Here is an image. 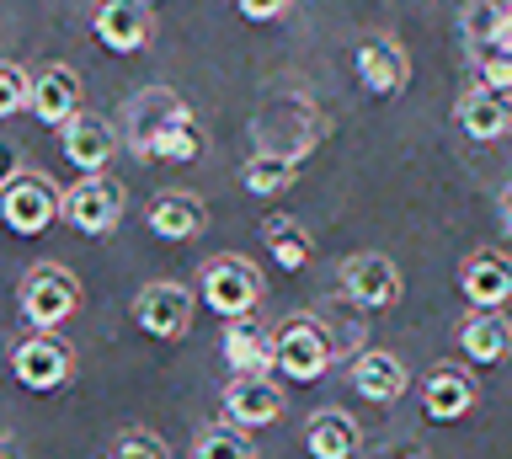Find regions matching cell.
Returning a JSON list of instances; mask_svg holds the SVG:
<instances>
[{
  "label": "cell",
  "instance_id": "6da1fadb",
  "mask_svg": "<svg viewBox=\"0 0 512 459\" xmlns=\"http://www.w3.org/2000/svg\"><path fill=\"white\" fill-rule=\"evenodd\" d=\"M16 299H22V315L32 321V331H54L80 310V278L59 262H38V267H27Z\"/></svg>",
  "mask_w": 512,
  "mask_h": 459
},
{
  "label": "cell",
  "instance_id": "7a4b0ae2",
  "mask_svg": "<svg viewBox=\"0 0 512 459\" xmlns=\"http://www.w3.org/2000/svg\"><path fill=\"white\" fill-rule=\"evenodd\" d=\"M320 134H326V123L315 118V107L304 97H278L262 118H256V150L288 155V161H304V155L320 145Z\"/></svg>",
  "mask_w": 512,
  "mask_h": 459
},
{
  "label": "cell",
  "instance_id": "3957f363",
  "mask_svg": "<svg viewBox=\"0 0 512 459\" xmlns=\"http://www.w3.org/2000/svg\"><path fill=\"white\" fill-rule=\"evenodd\" d=\"M0 219H6L11 235H43L54 219H64V193L43 171H16L0 187Z\"/></svg>",
  "mask_w": 512,
  "mask_h": 459
},
{
  "label": "cell",
  "instance_id": "277c9868",
  "mask_svg": "<svg viewBox=\"0 0 512 459\" xmlns=\"http://www.w3.org/2000/svg\"><path fill=\"white\" fill-rule=\"evenodd\" d=\"M187 118H192V107L176 97L171 86H144V91H134V97H128V107H123V145L150 161L155 139L171 134L176 123H187Z\"/></svg>",
  "mask_w": 512,
  "mask_h": 459
},
{
  "label": "cell",
  "instance_id": "5b68a950",
  "mask_svg": "<svg viewBox=\"0 0 512 459\" xmlns=\"http://www.w3.org/2000/svg\"><path fill=\"white\" fill-rule=\"evenodd\" d=\"M203 305H214V315H251L262 305V273H256V262L235 257V251H224V257H208L203 262Z\"/></svg>",
  "mask_w": 512,
  "mask_h": 459
},
{
  "label": "cell",
  "instance_id": "8992f818",
  "mask_svg": "<svg viewBox=\"0 0 512 459\" xmlns=\"http://www.w3.org/2000/svg\"><path fill=\"white\" fill-rule=\"evenodd\" d=\"M331 358H336L331 331L320 321H310V315H294V321L278 331V374H288L294 385H315V379L331 369Z\"/></svg>",
  "mask_w": 512,
  "mask_h": 459
},
{
  "label": "cell",
  "instance_id": "52a82bcc",
  "mask_svg": "<svg viewBox=\"0 0 512 459\" xmlns=\"http://www.w3.org/2000/svg\"><path fill=\"white\" fill-rule=\"evenodd\" d=\"M11 369L27 390H59L75 374V347L54 331H32L11 347Z\"/></svg>",
  "mask_w": 512,
  "mask_h": 459
},
{
  "label": "cell",
  "instance_id": "ba28073f",
  "mask_svg": "<svg viewBox=\"0 0 512 459\" xmlns=\"http://www.w3.org/2000/svg\"><path fill=\"white\" fill-rule=\"evenodd\" d=\"M64 219L80 235H107L123 219V182H112L107 171H86L70 193H64Z\"/></svg>",
  "mask_w": 512,
  "mask_h": 459
},
{
  "label": "cell",
  "instance_id": "9c48e42d",
  "mask_svg": "<svg viewBox=\"0 0 512 459\" xmlns=\"http://www.w3.org/2000/svg\"><path fill=\"white\" fill-rule=\"evenodd\" d=\"M192 289L187 283H171V278H160V283H144L139 299H134V315H139V326L150 331V337L160 342H171V337H187V326H192Z\"/></svg>",
  "mask_w": 512,
  "mask_h": 459
},
{
  "label": "cell",
  "instance_id": "30bf717a",
  "mask_svg": "<svg viewBox=\"0 0 512 459\" xmlns=\"http://www.w3.org/2000/svg\"><path fill=\"white\" fill-rule=\"evenodd\" d=\"M342 289L363 310H390L400 305V267L384 251H358V257L342 262Z\"/></svg>",
  "mask_w": 512,
  "mask_h": 459
},
{
  "label": "cell",
  "instance_id": "8fae6325",
  "mask_svg": "<svg viewBox=\"0 0 512 459\" xmlns=\"http://www.w3.org/2000/svg\"><path fill=\"white\" fill-rule=\"evenodd\" d=\"M352 70H358V86L368 97H400L411 86V59L395 38H363L358 54H352Z\"/></svg>",
  "mask_w": 512,
  "mask_h": 459
},
{
  "label": "cell",
  "instance_id": "7c38bea8",
  "mask_svg": "<svg viewBox=\"0 0 512 459\" xmlns=\"http://www.w3.org/2000/svg\"><path fill=\"white\" fill-rule=\"evenodd\" d=\"M59 150H64V161L86 177V171H102L112 155H118V129H112L102 113H86V107H80V113L59 129Z\"/></svg>",
  "mask_w": 512,
  "mask_h": 459
},
{
  "label": "cell",
  "instance_id": "4fadbf2b",
  "mask_svg": "<svg viewBox=\"0 0 512 459\" xmlns=\"http://www.w3.org/2000/svg\"><path fill=\"white\" fill-rule=\"evenodd\" d=\"M283 406H288L283 390L267 374H235L224 385V417H230V427H272L283 417Z\"/></svg>",
  "mask_w": 512,
  "mask_h": 459
},
{
  "label": "cell",
  "instance_id": "5bb4252c",
  "mask_svg": "<svg viewBox=\"0 0 512 459\" xmlns=\"http://www.w3.org/2000/svg\"><path fill=\"white\" fill-rule=\"evenodd\" d=\"M91 27H96V38H102V49H112V54H139L155 33L144 0H102Z\"/></svg>",
  "mask_w": 512,
  "mask_h": 459
},
{
  "label": "cell",
  "instance_id": "9a60e30c",
  "mask_svg": "<svg viewBox=\"0 0 512 459\" xmlns=\"http://www.w3.org/2000/svg\"><path fill=\"white\" fill-rule=\"evenodd\" d=\"M224 363L235 374H272L278 369V331H267L256 315H240L224 326Z\"/></svg>",
  "mask_w": 512,
  "mask_h": 459
},
{
  "label": "cell",
  "instance_id": "2e32d148",
  "mask_svg": "<svg viewBox=\"0 0 512 459\" xmlns=\"http://www.w3.org/2000/svg\"><path fill=\"white\" fill-rule=\"evenodd\" d=\"M459 289L475 310H502L512 299V262L502 251H475L459 262Z\"/></svg>",
  "mask_w": 512,
  "mask_h": 459
},
{
  "label": "cell",
  "instance_id": "e0dca14e",
  "mask_svg": "<svg viewBox=\"0 0 512 459\" xmlns=\"http://www.w3.org/2000/svg\"><path fill=\"white\" fill-rule=\"evenodd\" d=\"M352 390L374 406H390L411 390V369L395 353H384V347H368V353L352 358Z\"/></svg>",
  "mask_w": 512,
  "mask_h": 459
},
{
  "label": "cell",
  "instance_id": "ac0fdd59",
  "mask_svg": "<svg viewBox=\"0 0 512 459\" xmlns=\"http://www.w3.org/2000/svg\"><path fill=\"white\" fill-rule=\"evenodd\" d=\"M454 118H459V129L470 134V139L491 145V139H502V134L512 129V97H502V91H491V86L475 81V86L459 97Z\"/></svg>",
  "mask_w": 512,
  "mask_h": 459
},
{
  "label": "cell",
  "instance_id": "d6986e66",
  "mask_svg": "<svg viewBox=\"0 0 512 459\" xmlns=\"http://www.w3.org/2000/svg\"><path fill=\"white\" fill-rule=\"evenodd\" d=\"M80 113V75L70 65H48L43 75H32V118L64 129Z\"/></svg>",
  "mask_w": 512,
  "mask_h": 459
},
{
  "label": "cell",
  "instance_id": "ffe728a7",
  "mask_svg": "<svg viewBox=\"0 0 512 459\" xmlns=\"http://www.w3.org/2000/svg\"><path fill=\"white\" fill-rule=\"evenodd\" d=\"M475 379L454 369V363H443V369H432L427 374V385H422V411L432 422H459V417H470V406H475Z\"/></svg>",
  "mask_w": 512,
  "mask_h": 459
},
{
  "label": "cell",
  "instance_id": "44dd1931",
  "mask_svg": "<svg viewBox=\"0 0 512 459\" xmlns=\"http://www.w3.org/2000/svg\"><path fill=\"white\" fill-rule=\"evenodd\" d=\"M304 449H310L315 459H358L363 449V427L347 417V411H315L310 422H304Z\"/></svg>",
  "mask_w": 512,
  "mask_h": 459
},
{
  "label": "cell",
  "instance_id": "7402d4cb",
  "mask_svg": "<svg viewBox=\"0 0 512 459\" xmlns=\"http://www.w3.org/2000/svg\"><path fill=\"white\" fill-rule=\"evenodd\" d=\"M459 33L470 43V54L491 49V43H512V0H464Z\"/></svg>",
  "mask_w": 512,
  "mask_h": 459
},
{
  "label": "cell",
  "instance_id": "603a6c76",
  "mask_svg": "<svg viewBox=\"0 0 512 459\" xmlns=\"http://www.w3.org/2000/svg\"><path fill=\"white\" fill-rule=\"evenodd\" d=\"M459 347H464L470 363H502L512 353V321L496 315V310H480L459 326Z\"/></svg>",
  "mask_w": 512,
  "mask_h": 459
},
{
  "label": "cell",
  "instance_id": "cb8c5ba5",
  "mask_svg": "<svg viewBox=\"0 0 512 459\" xmlns=\"http://www.w3.org/2000/svg\"><path fill=\"white\" fill-rule=\"evenodd\" d=\"M203 203L192 193H166L150 203V230L160 235V241H192V235L203 230Z\"/></svg>",
  "mask_w": 512,
  "mask_h": 459
},
{
  "label": "cell",
  "instance_id": "d4e9b609",
  "mask_svg": "<svg viewBox=\"0 0 512 459\" xmlns=\"http://www.w3.org/2000/svg\"><path fill=\"white\" fill-rule=\"evenodd\" d=\"M262 241H267L272 262H278L283 273H299V267L315 257V241L304 235L299 219H288V214H272V219H262Z\"/></svg>",
  "mask_w": 512,
  "mask_h": 459
},
{
  "label": "cell",
  "instance_id": "484cf974",
  "mask_svg": "<svg viewBox=\"0 0 512 459\" xmlns=\"http://www.w3.org/2000/svg\"><path fill=\"white\" fill-rule=\"evenodd\" d=\"M294 177H299V161H288V155H267V150H256L251 161L240 166V182H246V193H256V198L283 193Z\"/></svg>",
  "mask_w": 512,
  "mask_h": 459
},
{
  "label": "cell",
  "instance_id": "4316f807",
  "mask_svg": "<svg viewBox=\"0 0 512 459\" xmlns=\"http://www.w3.org/2000/svg\"><path fill=\"white\" fill-rule=\"evenodd\" d=\"M475 81L512 97V43H491V49H475Z\"/></svg>",
  "mask_w": 512,
  "mask_h": 459
},
{
  "label": "cell",
  "instance_id": "83f0119b",
  "mask_svg": "<svg viewBox=\"0 0 512 459\" xmlns=\"http://www.w3.org/2000/svg\"><path fill=\"white\" fill-rule=\"evenodd\" d=\"M203 155V134H198V123H176L171 134H160L155 139V150H150V161H176V166H187V161H198Z\"/></svg>",
  "mask_w": 512,
  "mask_h": 459
},
{
  "label": "cell",
  "instance_id": "f1b7e54d",
  "mask_svg": "<svg viewBox=\"0 0 512 459\" xmlns=\"http://www.w3.org/2000/svg\"><path fill=\"white\" fill-rule=\"evenodd\" d=\"M192 459H251V443L240 438V427H203Z\"/></svg>",
  "mask_w": 512,
  "mask_h": 459
},
{
  "label": "cell",
  "instance_id": "f546056e",
  "mask_svg": "<svg viewBox=\"0 0 512 459\" xmlns=\"http://www.w3.org/2000/svg\"><path fill=\"white\" fill-rule=\"evenodd\" d=\"M32 107V75L22 65H0V118Z\"/></svg>",
  "mask_w": 512,
  "mask_h": 459
},
{
  "label": "cell",
  "instance_id": "4dcf8cb0",
  "mask_svg": "<svg viewBox=\"0 0 512 459\" xmlns=\"http://www.w3.org/2000/svg\"><path fill=\"white\" fill-rule=\"evenodd\" d=\"M112 459H171V454L150 427H123L118 443H112Z\"/></svg>",
  "mask_w": 512,
  "mask_h": 459
},
{
  "label": "cell",
  "instance_id": "1f68e13d",
  "mask_svg": "<svg viewBox=\"0 0 512 459\" xmlns=\"http://www.w3.org/2000/svg\"><path fill=\"white\" fill-rule=\"evenodd\" d=\"M235 11L246 22H278V17L294 11V0H235Z\"/></svg>",
  "mask_w": 512,
  "mask_h": 459
},
{
  "label": "cell",
  "instance_id": "d6a6232c",
  "mask_svg": "<svg viewBox=\"0 0 512 459\" xmlns=\"http://www.w3.org/2000/svg\"><path fill=\"white\" fill-rule=\"evenodd\" d=\"M496 209H502V225L512 230V177H507V187H502V203H496Z\"/></svg>",
  "mask_w": 512,
  "mask_h": 459
}]
</instances>
